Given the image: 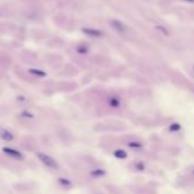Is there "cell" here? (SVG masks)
I'll list each match as a JSON object with an SVG mask.
<instances>
[{"label": "cell", "instance_id": "obj_1", "mask_svg": "<svg viewBox=\"0 0 194 194\" xmlns=\"http://www.w3.org/2000/svg\"><path fill=\"white\" fill-rule=\"evenodd\" d=\"M37 155H38V157H39V160H40L45 166L48 167V168H50V169H57V168H58V163H57L52 157L47 155L45 153H38Z\"/></svg>", "mask_w": 194, "mask_h": 194}, {"label": "cell", "instance_id": "obj_2", "mask_svg": "<svg viewBox=\"0 0 194 194\" xmlns=\"http://www.w3.org/2000/svg\"><path fill=\"white\" fill-rule=\"evenodd\" d=\"M2 151H4V153H6L7 155H9V157H14V159H19L21 160L23 155H22V153L17 151V150H14V148H10V147H4L2 148Z\"/></svg>", "mask_w": 194, "mask_h": 194}, {"label": "cell", "instance_id": "obj_3", "mask_svg": "<svg viewBox=\"0 0 194 194\" xmlns=\"http://www.w3.org/2000/svg\"><path fill=\"white\" fill-rule=\"evenodd\" d=\"M0 137L4 139V140H7V142H10V140L14 139L13 134H10L8 130H5V129H2L0 131Z\"/></svg>", "mask_w": 194, "mask_h": 194}, {"label": "cell", "instance_id": "obj_4", "mask_svg": "<svg viewBox=\"0 0 194 194\" xmlns=\"http://www.w3.org/2000/svg\"><path fill=\"white\" fill-rule=\"evenodd\" d=\"M83 32L87 33L88 36H92V37H101L102 36V33L95 29H83Z\"/></svg>", "mask_w": 194, "mask_h": 194}, {"label": "cell", "instance_id": "obj_5", "mask_svg": "<svg viewBox=\"0 0 194 194\" xmlns=\"http://www.w3.org/2000/svg\"><path fill=\"white\" fill-rule=\"evenodd\" d=\"M58 183L61 185H63L65 187H70V186H72V183L69 180V179H66V178H63V177H59L58 178Z\"/></svg>", "mask_w": 194, "mask_h": 194}, {"label": "cell", "instance_id": "obj_6", "mask_svg": "<svg viewBox=\"0 0 194 194\" xmlns=\"http://www.w3.org/2000/svg\"><path fill=\"white\" fill-rule=\"evenodd\" d=\"M114 155H115V157H118V159H126L127 157V153L123 150H117L114 152Z\"/></svg>", "mask_w": 194, "mask_h": 194}, {"label": "cell", "instance_id": "obj_7", "mask_svg": "<svg viewBox=\"0 0 194 194\" xmlns=\"http://www.w3.org/2000/svg\"><path fill=\"white\" fill-rule=\"evenodd\" d=\"M92 176H95V177H100V176H103L105 174V171L103 170V169H95V170H92V173H90Z\"/></svg>", "mask_w": 194, "mask_h": 194}, {"label": "cell", "instance_id": "obj_8", "mask_svg": "<svg viewBox=\"0 0 194 194\" xmlns=\"http://www.w3.org/2000/svg\"><path fill=\"white\" fill-rule=\"evenodd\" d=\"M109 103H110V105H112L113 107H117V106H119V105H120V101H119L118 98H115V97H112V98H110Z\"/></svg>", "mask_w": 194, "mask_h": 194}, {"label": "cell", "instance_id": "obj_9", "mask_svg": "<svg viewBox=\"0 0 194 194\" xmlns=\"http://www.w3.org/2000/svg\"><path fill=\"white\" fill-rule=\"evenodd\" d=\"M112 24H113V26L117 29L118 31H123V29H125L123 28V25H122L121 23H119V22H117V21H114Z\"/></svg>", "mask_w": 194, "mask_h": 194}, {"label": "cell", "instance_id": "obj_10", "mask_svg": "<svg viewBox=\"0 0 194 194\" xmlns=\"http://www.w3.org/2000/svg\"><path fill=\"white\" fill-rule=\"evenodd\" d=\"M129 146L134 148H138V147H140V144L136 143V142H132V143H129Z\"/></svg>", "mask_w": 194, "mask_h": 194}, {"label": "cell", "instance_id": "obj_11", "mask_svg": "<svg viewBox=\"0 0 194 194\" xmlns=\"http://www.w3.org/2000/svg\"><path fill=\"white\" fill-rule=\"evenodd\" d=\"M179 128H180V127H179L178 125H175V126H171V130H178V129H179Z\"/></svg>", "mask_w": 194, "mask_h": 194}]
</instances>
